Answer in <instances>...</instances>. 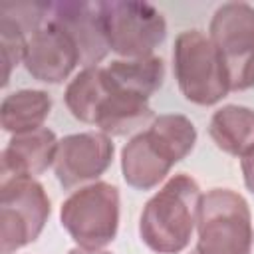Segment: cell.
I'll list each match as a JSON object with an SVG mask.
<instances>
[{
    "label": "cell",
    "mask_w": 254,
    "mask_h": 254,
    "mask_svg": "<svg viewBox=\"0 0 254 254\" xmlns=\"http://www.w3.org/2000/svg\"><path fill=\"white\" fill-rule=\"evenodd\" d=\"M111 87L137 93L149 99L155 91L163 87L165 81V62L159 56L133 58V60H113L105 67Z\"/></svg>",
    "instance_id": "obj_16"
},
{
    "label": "cell",
    "mask_w": 254,
    "mask_h": 254,
    "mask_svg": "<svg viewBox=\"0 0 254 254\" xmlns=\"http://www.w3.org/2000/svg\"><path fill=\"white\" fill-rule=\"evenodd\" d=\"M79 64V52L71 38L54 22H46L36 34L30 36L24 67L44 83H62Z\"/></svg>",
    "instance_id": "obj_11"
},
{
    "label": "cell",
    "mask_w": 254,
    "mask_h": 254,
    "mask_svg": "<svg viewBox=\"0 0 254 254\" xmlns=\"http://www.w3.org/2000/svg\"><path fill=\"white\" fill-rule=\"evenodd\" d=\"M189 254H200V252H198V250H196V248H192V250H190V252H189Z\"/></svg>",
    "instance_id": "obj_21"
},
{
    "label": "cell",
    "mask_w": 254,
    "mask_h": 254,
    "mask_svg": "<svg viewBox=\"0 0 254 254\" xmlns=\"http://www.w3.org/2000/svg\"><path fill=\"white\" fill-rule=\"evenodd\" d=\"M50 212L48 192L36 179L0 183V252L12 254L38 240Z\"/></svg>",
    "instance_id": "obj_8"
},
{
    "label": "cell",
    "mask_w": 254,
    "mask_h": 254,
    "mask_svg": "<svg viewBox=\"0 0 254 254\" xmlns=\"http://www.w3.org/2000/svg\"><path fill=\"white\" fill-rule=\"evenodd\" d=\"M208 135L220 151L242 159L254 149V109L236 103L218 107L210 117Z\"/></svg>",
    "instance_id": "obj_14"
},
{
    "label": "cell",
    "mask_w": 254,
    "mask_h": 254,
    "mask_svg": "<svg viewBox=\"0 0 254 254\" xmlns=\"http://www.w3.org/2000/svg\"><path fill=\"white\" fill-rule=\"evenodd\" d=\"M173 71L187 101L210 107L230 93L224 62L202 30H185L175 38Z\"/></svg>",
    "instance_id": "obj_3"
},
{
    "label": "cell",
    "mask_w": 254,
    "mask_h": 254,
    "mask_svg": "<svg viewBox=\"0 0 254 254\" xmlns=\"http://www.w3.org/2000/svg\"><path fill=\"white\" fill-rule=\"evenodd\" d=\"M52 113V97L44 89H18L8 93L0 105L2 129L18 135L42 129Z\"/></svg>",
    "instance_id": "obj_15"
},
{
    "label": "cell",
    "mask_w": 254,
    "mask_h": 254,
    "mask_svg": "<svg viewBox=\"0 0 254 254\" xmlns=\"http://www.w3.org/2000/svg\"><path fill=\"white\" fill-rule=\"evenodd\" d=\"M200 254H250L254 226L246 198L232 189H210L200 198L196 218Z\"/></svg>",
    "instance_id": "obj_4"
},
{
    "label": "cell",
    "mask_w": 254,
    "mask_h": 254,
    "mask_svg": "<svg viewBox=\"0 0 254 254\" xmlns=\"http://www.w3.org/2000/svg\"><path fill=\"white\" fill-rule=\"evenodd\" d=\"M60 139L48 127L12 135L2 151V183L34 179L54 167Z\"/></svg>",
    "instance_id": "obj_12"
},
{
    "label": "cell",
    "mask_w": 254,
    "mask_h": 254,
    "mask_svg": "<svg viewBox=\"0 0 254 254\" xmlns=\"http://www.w3.org/2000/svg\"><path fill=\"white\" fill-rule=\"evenodd\" d=\"M113 141L101 131H83L65 135L58 143L54 173L64 189L95 183L113 161Z\"/></svg>",
    "instance_id": "obj_9"
},
{
    "label": "cell",
    "mask_w": 254,
    "mask_h": 254,
    "mask_svg": "<svg viewBox=\"0 0 254 254\" xmlns=\"http://www.w3.org/2000/svg\"><path fill=\"white\" fill-rule=\"evenodd\" d=\"M200 187L187 175L177 173L145 202L139 216V236L155 254H179L192 238L200 206Z\"/></svg>",
    "instance_id": "obj_2"
},
{
    "label": "cell",
    "mask_w": 254,
    "mask_h": 254,
    "mask_svg": "<svg viewBox=\"0 0 254 254\" xmlns=\"http://www.w3.org/2000/svg\"><path fill=\"white\" fill-rule=\"evenodd\" d=\"M48 20L71 38L83 67L97 65L109 54L99 2H52Z\"/></svg>",
    "instance_id": "obj_10"
},
{
    "label": "cell",
    "mask_w": 254,
    "mask_h": 254,
    "mask_svg": "<svg viewBox=\"0 0 254 254\" xmlns=\"http://www.w3.org/2000/svg\"><path fill=\"white\" fill-rule=\"evenodd\" d=\"M196 145L194 123L181 113L157 115L145 131L133 135L121 149V175L137 190L159 187L171 169L187 159Z\"/></svg>",
    "instance_id": "obj_1"
},
{
    "label": "cell",
    "mask_w": 254,
    "mask_h": 254,
    "mask_svg": "<svg viewBox=\"0 0 254 254\" xmlns=\"http://www.w3.org/2000/svg\"><path fill=\"white\" fill-rule=\"evenodd\" d=\"M119 189L95 181L73 190L60 208V222L81 248H105L119 230Z\"/></svg>",
    "instance_id": "obj_5"
},
{
    "label": "cell",
    "mask_w": 254,
    "mask_h": 254,
    "mask_svg": "<svg viewBox=\"0 0 254 254\" xmlns=\"http://www.w3.org/2000/svg\"><path fill=\"white\" fill-rule=\"evenodd\" d=\"M109 50L123 60L149 58L167 38L165 16L147 2H99Z\"/></svg>",
    "instance_id": "obj_6"
},
{
    "label": "cell",
    "mask_w": 254,
    "mask_h": 254,
    "mask_svg": "<svg viewBox=\"0 0 254 254\" xmlns=\"http://www.w3.org/2000/svg\"><path fill=\"white\" fill-rule=\"evenodd\" d=\"M67 254H111V252H109V250H103V248L91 250V248H81V246H75V248H71Z\"/></svg>",
    "instance_id": "obj_20"
},
{
    "label": "cell",
    "mask_w": 254,
    "mask_h": 254,
    "mask_svg": "<svg viewBox=\"0 0 254 254\" xmlns=\"http://www.w3.org/2000/svg\"><path fill=\"white\" fill-rule=\"evenodd\" d=\"M240 169H242V179L246 189L254 194V149L240 159Z\"/></svg>",
    "instance_id": "obj_19"
},
{
    "label": "cell",
    "mask_w": 254,
    "mask_h": 254,
    "mask_svg": "<svg viewBox=\"0 0 254 254\" xmlns=\"http://www.w3.org/2000/svg\"><path fill=\"white\" fill-rule=\"evenodd\" d=\"M208 36L216 46L230 81V91L254 87V8L246 2L220 4Z\"/></svg>",
    "instance_id": "obj_7"
},
{
    "label": "cell",
    "mask_w": 254,
    "mask_h": 254,
    "mask_svg": "<svg viewBox=\"0 0 254 254\" xmlns=\"http://www.w3.org/2000/svg\"><path fill=\"white\" fill-rule=\"evenodd\" d=\"M155 113L149 105V99L131 91L111 87L109 95L97 111L93 125L109 137H125L145 125H151Z\"/></svg>",
    "instance_id": "obj_13"
},
{
    "label": "cell",
    "mask_w": 254,
    "mask_h": 254,
    "mask_svg": "<svg viewBox=\"0 0 254 254\" xmlns=\"http://www.w3.org/2000/svg\"><path fill=\"white\" fill-rule=\"evenodd\" d=\"M28 40H30L28 34L18 24H14L8 18H0V54H2V67H4L2 85H8L12 69L18 64H24Z\"/></svg>",
    "instance_id": "obj_18"
},
{
    "label": "cell",
    "mask_w": 254,
    "mask_h": 254,
    "mask_svg": "<svg viewBox=\"0 0 254 254\" xmlns=\"http://www.w3.org/2000/svg\"><path fill=\"white\" fill-rule=\"evenodd\" d=\"M109 91H111V85H109L105 67L101 65L83 67L67 83L64 91V103L77 121L93 125L97 111L105 101V97L109 95Z\"/></svg>",
    "instance_id": "obj_17"
}]
</instances>
